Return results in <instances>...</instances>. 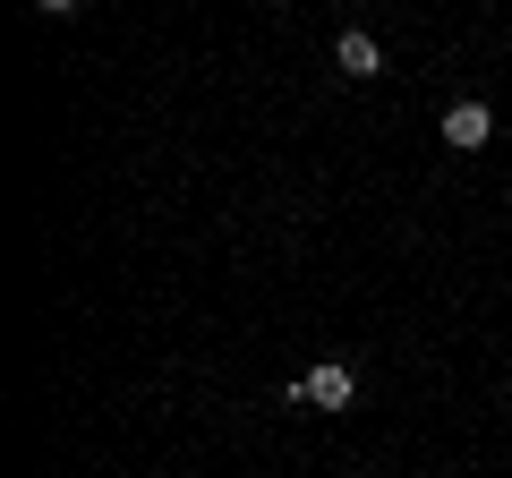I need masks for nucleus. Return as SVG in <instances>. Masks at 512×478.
<instances>
[{
	"label": "nucleus",
	"instance_id": "nucleus-1",
	"mask_svg": "<svg viewBox=\"0 0 512 478\" xmlns=\"http://www.w3.org/2000/svg\"><path fill=\"white\" fill-rule=\"evenodd\" d=\"M291 402H316V410H350V402H359V376H350L342 359H325V368H308V376L291 385Z\"/></svg>",
	"mask_w": 512,
	"mask_h": 478
},
{
	"label": "nucleus",
	"instance_id": "nucleus-2",
	"mask_svg": "<svg viewBox=\"0 0 512 478\" xmlns=\"http://www.w3.org/2000/svg\"><path fill=\"white\" fill-rule=\"evenodd\" d=\"M487 137H495V111L478 103V94H461V103L444 111V146H461V154H478V146H487Z\"/></svg>",
	"mask_w": 512,
	"mask_h": 478
},
{
	"label": "nucleus",
	"instance_id": "nucleus-3",
	"mask_svg": "<svg viewBox=\"0 0 512 478\" xmlns=\"http://www.w3.org/2000/svg\"><path fill=\"white\" fill-rule=\"evenodd\" d=\"M333 69H342V77H376V69H384V52H376V35H359V26H350V35L333 43Z\"/></svg>",
	"mask_w": 512,
	"mask_h": 478
}]
</instances>
